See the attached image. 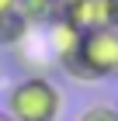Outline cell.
I'll return each instance as SVG.
<instances>
[{
  "mask_svg": "<svg viewBox=\"0 0 118 121\" xmlns=\"http://www.w3.org/2000/svg\"><path fill=\"white\" fill-rule=\"evenodd\" d=\"M4 111L14 121H63L66 93L45 73H28L4 90Z\"/></svg>",
  "mask_w": 118,
  "mask_h": 121,
  "instance_id": "1",
  "label": "cell"
},
{
  "mask_svg": "<svg viewBox=\"0 0 118 121\" xmlns=\"http://www.w3.org/2000/svg\"><path fill=\"white\" fill-rule=\"evenodd\" d=\"M80 56H83V62L94 69L97 80L118 76V28L101 24V28H94V31H83Z\"/></svg>",
  "mask_w": 118,
  "mask_h": 121,
  "instance_id": "2",
  "label": "cell"
},
{
  "mask_svg": "<svg viewBox=\"0 0 118 121\" xmlns=\"http://www.w3.org/2000/svg\"><path fill=\"white\" fill-rule=\"evenodd\" d=\"M80 38H83V31L76 28V24H70L66 17H56L52 24H49V48H52V56H56V62L63 56H70L73 48H80Z\"/></svg>",
  "mask_w": 118,
  "mask_h": 121,
  "instance_id": "3",
  "label": "cell"
},
{
  "mask_svg": "<svg viewBox=\"0 0 118 121\" xmlns=\"http://www.w3.org/2000/svg\"><path fill=\"white\" fill-rule=\"evenodd\" d=\"M18 10L31 28H49L59 17V0H18Z\"/></svg>",
  "mask_w": 118,
  "mask_h": 121,
  "instance_id": "4",
  "label": "cell"
},
{
  "mask_svg": "<svg viewBox=\"0 0 118 121\" xmlns=\"http://www.w3.org/2000/svg\"><path fill=\"white\" fill-rule=\"evenodd\" d=\"M31 31V24L24 21L21 10H7V14H0V48H14L21 45Z\"/></svg>",
  "mask_w": 118,
  "mask_h": 121,
  "instance_id": "5",
  "label": "cell"
},
{
  "mask_svg": "<svg viewBox=\"0 0 118 121\" xmlns=\"http://www.w3.org/2000/svg\"><path fill=\"white\" fill-rule=\"evenodd\" d=\"M73 121H118V107L111 100H90L73 114Z\"/></svg>",
  "mask_w": 118,
  "mask_h": 121,
  "instance_id": "6",
  "label": "cell"
},
{
  "mask_svg": "<svg viewBox=\"0 0 118 121\" xmlns=\"http://www.w3.org/2000/svg\"><path fill=\"white\" fill-rule=\"evenodd\" d=\"M104 24L118 28V0H104Z\"/></svg>",
  "mask_w": 118,
  "mask_h": 121,
  "instance_id": "7",
  "label": "cell"
},
{
  "mask_svg": "<svg viewBox=\"0 0 118 121\" xmlns=\"http://www.w3.org/2000/svg\"><path fill=\"white\" fill-rule=\"evenodd\" d=\"M7 10H18V0H0V14H7Z\"/></svg>",
  "mask_w": 118,
  "mask_h": 121,
  "instance_id": "8",
  "label": "cell"
},
{
  "mask_svg": "<svg viewBox=\"0 0 118 121\" xmlns=\"http://www.w3.org/2000/svg\"><path fill=\"white\" fill-rule=\"evenodd\" d=\"M0 121H14V118H10V114L4 111V107H0Z\"/></svg>",
  "mask_w": 118,
  "mask_h": 121,
  "instance_id": "9",
  "label": "cell"
},
{
  "mask_svg": "<svg viewBox=\"0 0 118 121\" xmlns=\"http://www.w3.org/2000/svg\"><path fill=\"white\" fill-rule=\"evenodd\" d=\"M115 107H118V100H115Z\"/></svg>",
  "mask_w": 118,
  "mask_h": 121,
  "instance_id": "10",
  "label": "cell"
}]
</instances>
